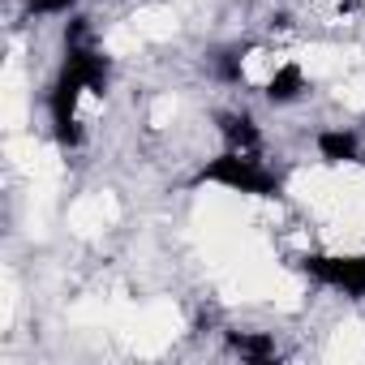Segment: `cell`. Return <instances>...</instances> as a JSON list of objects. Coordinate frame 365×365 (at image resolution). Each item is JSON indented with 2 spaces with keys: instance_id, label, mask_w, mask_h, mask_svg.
Listing matches in <instances>:
<instances>
[{
  "instance_id": "cell-5",
  "label": "cell",
  "mask_w": 365,
  "mask_h": 365,
  "mask_svg": "<svg viewBox=\"0 0 365 365\" xmlns=\"http://www.w3.org/2000/svg\"><path fill=\"white\" fill-rule=\"evenodd\" d=\"M232 348H237L241 356H250V361H267V356H275V344L262 339V335H232Z\"/></svg>"
},
{
  "instance_id": "cell-4",
  "label": "cell",
  "mask_w": 365,
  "mask_h": 365,
  "mask_svg": "<svg viewBox=\"0 0 365 365\" xmlns=\"http://www.w3.org/2000/svg\"><path fill=\"white\" fill-rule=\"evenodd\" d=\"M318 150H322L327 163H356V159H361L356 133H348V129H327V133L318 138Z\"/></svg>"
},
{
  "instance_id": "cell-2",
  "label": "cell",
  "mask_w": 365,
  "mask_h": 365,
  "mask_svg": "<svg viewBox=\"0 0 365 365\" xmlns=\"http://www.w3.org/2000/svg\"><path fill=\"white\" fill-rule=\"evenodd\" d=\"M305 271L344 297H365V254H314L305 258Z\"/></svg>"
},
{
  "instance_id": "cell-1",
  "label": "cell",
  "mask_w": 365,
  "mask_h": 365,
  "mask_svg": "<svg viewBox=\"0 0 365 365\" xmlns=\"http://www.w3.org/2000/svg\"><path fill=\"white\" fill-rule=\"evenodd\" d=\"M202 180H211V185H224L232 194H275V172H267L250 150H224L211 168H202Z\"/></svg>"
},
{
  "instance_id": "cell-3",
  "label": "cell",
  "mask_w": 365,
  "mask_h": 365,
  "mask_svg": "<svg viewBox=\"0 0 365 365\" xmlns=\"http://www.w3.org/2000/svg\"><path fill=\"white\" fill-rule=\"evenodd\" d=\"M305 91V69L297 61H275L271 78H267V99L271 103H292Z\"/></svg>"
},
{
  "instance_id": "cell-6",
  "label": "cell",
  "mask_w": 365,
  "mask_h": 365,
  "mask_svg": "<svg viewBox=\"0 0 365 365\" xmlns=\"http://www.w3.org/2000/svg\"><path fill=\"white\" fill-rule=\"evenodd\" d=\"M73 5H78V0H26L31 18H65Z\"/></svg>"
}]
</instances>
